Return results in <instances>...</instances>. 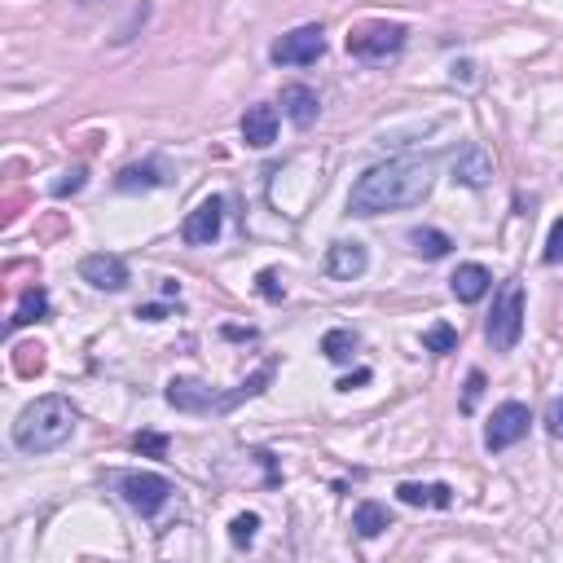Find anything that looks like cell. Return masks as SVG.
Instances as JSON below:
<instances>
[{"label": "cell", "instance_id": "2", "mask_svg": "<svg viewBox=\"0 0 563 563\" xmlns=\"http://www.w3.org/2000/svg\"><path fill=\"white\" fill-rule=\"evenodd\" d=\"M75 418L80 414H75V405L66 401V396H58V392L36 396V401L18 414L14 445L22 454H53V449H62L66 440L75 436Z\"/></svg>", "mask_w": 563, "mask_h": 563}, {"label": "cell", "instance_id": "23", "mask_svg": "<svg viewBox=\"0 0 563 563\" xmlns=\"http://www.w3.org/2000/svg\"><path fill=\"white\" fill-rule=\"evenodd\" d=\"M256 528H260V515H238L234 524H229V542H234L238 550H247L251 542H256Z\"/></svg>", "mask_w": 563, "mask_h": 563}, {"label": "cell", "instance_id": "8", "mask_svg": "<svg viewBox=\"0 0 563 563\" xmlns=\"http://www.w3.org/2000/svg\"><path fill=\"white\" fill-rule=\"evenodd\" d=\"M528 427H533V414H528V405L520 401H506L493 410L489 418V427H484V445L498 454V449H511V445H520V440L528 436Z\"/></svg>", "mask_w": 563, "mask_h": 563}, {"label": "cell", "instance_id": "22", "mask_svg": "<svg viewBox=\"0 0 563 563\" xmlns=\"http://www.w3.org/2000/svg\"><path fill=\"white\" fill-rule=\"evenodd\" d=\"M423 348L427 352H454L458 348V330L454 326H432V330H423Z\"/></svg>", "mask_w": 563, "mask_h": 563}, {"label": "cell", "instance_id": "24", "mask_svg": "<svg viewBox=\"0 0 563 563\" xmlns=\"http://www.w3.org/2000/svg\"><path fill=\"white\" fill-rule=\"evenodd\" d=\"M137 449H141V454H150V458H163V454H168V436L141 432V436H137Z\"/></svg>", "mask_w": 563, "mask_h": 563}, {"label": "cell", "instance_id": "25", "mask_svg": "<svg viewBox=\"0 0 563 563\" xmlns=\"http://www.w3.org/2000/svg\"><path fill=\"white\" fill-rule=\"evenodd\" d=\"M563 260V220L550 225V238H546V264H559Z\"/></svg>", "mask_w": 563, "mask_h": 563}, {"label": "cell", "instance_id": "10", "mask_svg": "<svg viewBox=\"0 0 563 563\" xmlns=\"http://www.w3.org/2000/svg\"><path fill=\"white\" fill-rule=\"evenodd\" d=\"M370 269V251H366V242H357V238H339V242H330L326 247V278H335V282H352V278H361V273Z\"/></svg>", "mask_w": 563, "mask_h": 563}, {"label": "cell", "instance_id": "1", "mask_svg": "<svg viewBox=\"0 0 563 563\" xmlns=\"http://www.w3.org/2000/svg\"><path fill=\"white\" fill-rule=\"evenodd\" d=\"M432 194V159H392L357 176L348 194L352 216H379V212H401V207H418Z\"/></svg>", "mask_w": 563, "mask_h": 563}, {"label": "cell", "instance_id": "20", "mask_svg": "<svg viewBox=\"0 0 563 563\" xmlns=\"http://www.w3.org/2000/svg\"><path fill=\"white\" fill-rule=\"evenodd\" d=\"M163 168L159 163H132V168H124L119 172V190H150V185H163V176H159Z\"/></svg>", "mask_w": 563, "mask_h": 563}, {"label": "cell", "instance_id": "17", "mask_svg": "<svg viewBox=\"0 0 563 563\" xmlns=\"http://www.w3.org/2000/svg\"><path fill=\"white\" fill-rule=\"evenodd\" d=\"M357 348H361V335L348 326H335L322 335V352H326V361H335V366H348V361L357 357Z\"/></svg>", "mask_w": 563, "mask_h": 563}, {"label": "cell", "instance_id": "9", "mask_svg": "<svg viewBox=\"0 0 563 563\" xmlns=\"http://www.w3.org/2000/svg\"><path fill=\"white\" fill-rule=\"evenodd\" d=\"M220 225H225V198H203L181 225V238L190 247H212L220 238Z\"/></svg>", "mask_w": 563, "mask_h": 563}, {"label": "cell", "instance_id": "18", "mask_svg": "<svg viewBox=\"0 0 563 563\" xmlns=\"http://www.w3.org/2000/svg\"><path fill=\"white\" fill-rule=\"evenodd\" d=\"M44 317H49V291L44 286H27L14 317H9V326H31V322H44Z\"/></svg>", "mask_w": 563, "mask_h": 563}, {"label": "cell", "instance_id": "13", "mask_svg": "<svg viewBox=\"0 0 563 563\" xmlns=\"http://www.w3.org/2000/svg\"><path fill=\"white\" fill-rule=\"evenodd\" d=\"M282 110H286V119H291L295 128H313L322 102H317V93L308 84H286L282 88Z\"/></svg>", "mask_w": 563, "mask_h": 563}, {"label": "cell", "instance_id": "16", "mask_svg": "<svg viewBox=\"0 0 563 563\" xmlns=\"http://www.w3.org/2000/svg\"><path fill=\"white\" fill-rule=\"evenodd\" d=\"M396 498H401L405 506H440V511H449L454 506V489L449 484H396Z\"/></svg>", "mask_w": 563, "mask_h": 563}, {"label": "cell", "instance_id": "29", "mask_svg": "<svg viewBox=\"0 0 563 563\" xmlns=\"http://www.w3.org/2000/svg\"><path fill=\"white\" fill-rule=\"evenodd\" d=\"M84 190V168H71V181H58V194H75Z\"/></svg>", "mask_w": 563, "mask_h": 563}, {"label": "cell", "instance_id": "6", "mask_svg": "<svg viewBox=\"0 0 563 563\" xmlns=\"http://www.w3.org/2000/svg\"><path fill=\"white\" fill-rule=\"evenodd\" d=\"M119 493H124V502L132 511L159 515L172 498V484L163 476H154V471H124V476H119Z\"/></svg>", "mask_w": 563, "mask_h": 563}, {"label": "cell", "instance_id": "7", "mask_svg": "<svg viewBox=\"0 0 563 563\" xmlns=\"http://www.w3.org/2000/svg\"><path fill=\"white\" fill-rule=\"evenodd\" d=\"M322 53H326V31L317 27V22H308V27H295V31H286L282 40H273L269 58L278 66H308V62L322 58Z\"/></svg>", "mask_w": 563, "mask_h": 563}, {"label": "cell", "instance_id": "27", "mask_svg": "<svg viewBox=\"0 0 563 563\" xmlns=\"http://www.w3.org/2000/svg\"><path fill=\"white\" fill-rule=\"evenodd\" d=\"M546 432L555 436V440H563V396H559V401H550V410H546Z\"/></svg>", "mask_w": 563, "mask_h": 563}, {"label": "cell", "instance_id": "19", "mask_svg": "<svg viewBox=\"0 0 563 563\" xmlns=\"http://www.w3.org/2000/svg\"><path fill=\"white\" fill-rule=\"evenodd\" d=\"M388 524H392V515H388V506L383 502H361L357 515H352V528H357V537H366V542L370 537H379Z\"/></svg>", "mask_w": 563, "mask_h": 563}, {"label": "cell", "instance_id": "30", "mask_svg": "<svg viewBox=\"0 0 563 563\" xmlns=\"http://www.w3.org/2000/svg\"><path fill=\"white\" fill-rule=\"evenodd\" d=\"M361 383H370V370H357L352 379H339L335 388H339V392H352V388H361Z\"/></svg>", "mask_w": 563, "mask_h": 563}, {"label": "cell", "instance_id": "15", "mask_svg": "<svg viewBox=\"0 0 563 563\" xmlns=\"http://www.w3.org/2000/svg\"><path fill=\"white\" fill-rule=\"evenodd\" d=\"M449 286H454V300L458 304H480L484 295H489V286H493V273L484 269V264H462Z\"/></svg>", "mask_w": 563, "mask_h": 563}, {"label": "cell", "instance_id": "4", "mask_svg": "<svg viewBox=\"0 0 563 563\" xmlns=\"http://www.w3.org/2000/svg\"><path fill=\"white\" fill-rule=\"evenodd\" d=\"M484 335H489L493 352H511L515 344H520V335H524V286L520 282H511L498 300H493Z\"/></svg>", "mask_w": 563, "mask_h": 563}, {"label": "cell", "instance_id": "5", "mask_svg": "<svg viewBox=\"0 0 563 563\" xmlns=\"http://www.w3.org/2000/svg\"><path fill=\"white\" fill-rule=\"evenodd\" d=\"M401 49H405V27H396V22H366V27H357L348 36V53L361 62H388Z\"/></svg>", "mask_w": 563, "mask_h": 563}, {"label": "cell", "instance_id": "21", "mask_svg": "<svg viewBox=\"0 0 563 563\" xmlns=\"http://www.w3.org/2000/svg\"><path fill=\"white\" fill-rule=\"evenodd\" d=\"M410 242H414L418 256H427V260H445L449 247H454V242H449V234H440V229H414Z\"/></svg>", "mask_w": 563, "mask_h": 563}, {"label": "cell", "instance_id": "11", "mask_svg": "<svg viewBox=\"0 0 563 563\" xmlns=\"http://www.w3.org/2000/svg\"><path fill=\"white\" fill-rule=\"evenodd\" d=\"M80 278L88 286H97V291H124L128 286V264L119 256H110V251H93V256L80 260Z\"/></svg>", "mask_w": 563, "mask_h": 563}, {"label": "cell", "instance_id": "3", "mask_svg": "<svg viewBox=\"0 0 563 563\" xmlns=\"http://www.w3.org/2000/svg\"><path fill=\"white\" fill-rule=\"evenodd\" d=\"M269 379H273V366H260L234 392H212L207 383H198V379H172L168 383V405H172V410H181V414H229L234 405L251 401V396H260Z\"/></svg>", "mask_w": 563, "mask_h": 563}, {"label": "cell", "instance_id": "28", "mask_svg": "<svg viewBox=\"0 0 563 563\" xmlns=\"http://www.w3.org/2000/svg\"><path fill=\"white\" fill-rule=\"evenodd\" d=\"M480 392H484V374L476 370V374H471V379H467V401H462V410H476V401H480Z\"/></svg>", "mask_w": 563, "mask_h": 563}, {"label": "cell", "instance_id": "31", "mask_svg": "<svg viewBox=\"0 0 563 563\" xmlns=\"http://www.w3.org/2000/svg\"><path fill=\"white\" fill-rule=\"evenodd\" d=\"M137 317H146V322H163V308L159 304H146V308H137Z\"/></svg>", "mask_w": 563, "mask_h": 563}, {"label": "cell", "instance_id": "14", "mask_svg": "<svg viewBox=\"0 0 563 563\" xmlns=\"http://www.w3.org/2000/svg\"><path fill=\"white\" fill-rule=\"evenodd\" d=\"M489 176H493L489 150H480V146H462V150H458V159H454V181L471 185V190H480V185H489Z\"/></svg>", "mask_w": 563, "mask_h": 563}, {"label": "cell", "instance_id": "26", "mask_svg": "<svg viewBox=\"0 0 563 563\" xmlns=\"http://www.w3.org/2000/svg\"><path fill=\"white\" fill-rule=\"evenodd\" d=\"M256 282H260V295H264V300H273V304H278L282 295H286V291H282V282H278V273H273V269H264Z\"/></svg>", "mask_w": 563, "mask_h": 563}, {"label": "cell", "instance_id": "12", "mask_svg": "<svg viewBox=\"0 0 563 563\" xmlns=\"http://www.w3.org/2000/svg\"><path fill=\"white\" fill-rule=\"evenodd\" d=\"M242 141L247 146H256V150H264V146H273L278 141V110L273 106H247V115H242Z\"/></svg>", "mask_w": 563, "mask_h": 563}]
</instances>
